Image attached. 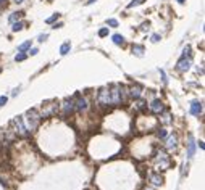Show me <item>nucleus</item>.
Here are the masks:
<instances>
[{"instance_id": "nucleus-1", "label": "nucleus", "mask_w": 205, "mask_h": 190, "mask_svg": "<svg viewBox=\"0 0 205 190\" xmlns=\"http://www.w3.org/2000/svg\"><path fill=\"white\" fill-rule=\"evenodd\" d=\"M110 95H111V105H123L128 100V89L115 84L110 87Z\"/></svg>"}, {"instance_id": "nucleus-2", "label": "nucleus", "mask_w": 205, "mask_h": 190, "mask_svg": "<svg viewBox=\"0 0 205 190\" xmlns=\"http://www.w3.org/2000/svg\"><path fill=\"white\" fill-rule=\"evenodd\" d=\"M23 123H24V126H26L27 132L36 131V127H37L39 123H40V115H39V111H37L36 108L29 110V111L26 113V118L23 119Z\"/></svg>"}, {"instance_id": "nucleus-3", "label": "nucleus", "mask_w": 205, "mask_h": 190, "mask_svg": "<svg viewBox=\"0 0 205 190\" xmlns=\"http://www.w3.org/2000/svg\"><path fill=\"white\" fill-rule=\"evenodd\" d=\"M153 161L160 169H168V168L171 166V158H169V155L163 150H155L153 152Z\"/></svg>"}, {"instance_id": "nucleus-4", "label": "nucleus", "mask_w": 205, "mask_h": 190, "mask_svg": "<svg viewBox=\"0 0 205 190\" xmlns=\"http://www.w3.org/2000/svg\"><path fill=\"white\" fill-rule=\"evenodd\" d=\"M10 131L15 134V135H19V137H26L27 134H29L26 129V126H24V123H23V118H19V116L13 118L10 121Z\"/></svg>"}, {"instance_id": "nucleus-5", "label": "nucleus", "mask_w": 205, "mask_h": 190, "mask_svg": "<svg viewBox=\"0 0 205 190\" xmlns=\"http://www.w3.org/2000/svg\"><path fill=\"white\" fill-rule=\"evenodd\" d=\"M97 102L100 103V107H111V95H110V87H103L98 90L97 94Z\"/></svg>"}, {"instance_id": "nucleus-6", "label": "nucleus", "mask_w": 205, "mask_h": 190, "mask_svg": "<svg viewBox=\"0 0 205 190\" xmlns=\"http://www.w3.org/2000/svg\"><path fill=\"white\" fill-rule=\"evenodd\" d=\"M56 110H58V103L55 102H47L42 105V110H40V118H50L56 113Z\"/></svg>"}, {"instance_id": "nucleus-7", "label": "nucleus", "mask_w": 205, "mask_h": 190, "mask_svg": "<svg viewBox=\"0 0 205 190\" xmlns=\"http://www.w3.org/2000/svg\"><path fill=\"white\" fill-rule=\"evenodd\" d=\"M60 108H61V113L63 116H69V115H73L76 108H74V102L73 100H65L63 103H60Z\"/></svg>"}, {"instance_id": "nucleus-8", "label": "nucleus", "mask_w": 205, "mask_h": 190, "mask_svg": "<svg viewBox=\"0 0 205 190\" xmlns=\"http://www.w3.org/2000/svg\"><path fill=\"white\" fill-rule=\"evenodd\" d=\"M176 147H178V137H176L174 134H171V135L166 137V148L169 152H174Z\"/></svg>"}, {"instance_id": "nucleus-9", "label": "nucleus", "mask_w": 205, "mask_h": 190, "mask_svg": "<svg viewBox=\"0 0 205 190\" xmlns=\"http://www.w3.org/2000/svg\"><path fill=\"white\" fill-rule=\"evenodd\" d=\"M140 95H142V89H140L139 86H131L128 89V97L134 98V100H139Z\"/></svg>"}, {"instance_id": "nucleus-10", "label": "nucleus", "mask_w": 205, "mask_h": 190, "mask_svg": "<svg viewBox=\"0 0 205 190\" xmlns=\"http://www.w3.org/2000/svg\"><path fill=\"white\" fill-rule=\"evenodd\" d=\"M147 179H149L153 185H160L161 182H163V176H161L160 172H149Z\"/></svg>"}, {"instance_id": "nucleus-11", "label": "nucleus", "mask_w": 205, "mask_h": 190, "mask_svg": "<svg viewBox=\"0 0 205 190\" xmlns=\"http://www.w3.org/2000/svg\"><path fill=\"white\" fill-rule=\"evenodd\" d=\"M77 97H79V95H77ZM74 108H76V111H84V110L87 108V100L84 97H79L74 102Z\"/></svg>"}, {"instance_id": "nucleus-12", "label": "nucleus", "mask_w": 205, "mask_h": 190, "mask_svg": "<svg viewBox=\"0 0 205 190\" xmlns=\"http://www.w3.org/2000/svg\"><path fill=\"white\" fill-rule=\"evenodd\" d=\"M150 110H152V113H161L163 111V102L161 100H152V103H150Z\"/></svg>"}, {"instance_id": "nucleus-13", "label": "nucleus", "mask_w": 205, "mask_h": 190, "mask_svg": "<svg viewBox=\"0 0 205 190\" xmlns=\"http://www.w3.org/2000/svg\"><path fill=\"white\" fill-rule=\"evenodd\" d=\"M190 68V57H182L181 60H179V63H178V69L179 71H187V69Z\"/></svg>"}, {"instance_id": "nucleus-14", "label": "nucleus", "mask_w": 205, "mask_h": 190, "mask_svg": "<svg viewBox=\"0 0 205 190\" xmlns=\"http://www.w3.org/2000/svg\"><path fill=\"white\" fill-rule=\"evenodd\" d=\"M190 113H192L194 116H199L202 113V102L194 100L192 103H190Z\"/></svg>"}, {"instance_id": "nucleus-15", "label": "nucleus", "mask_w": 205, "mask_h": 190, "mask_svg": "<svg viewBox=\"0 0 205 190\" xmlns=\"http://www.w3.org/2000/svg\"><path fill=\"white\" fill-rule=\"evenodd\" d=\"M194 153H195V142H194L192 137H189V142H187V156L192 158Z\"/></svg>"}, {"instance_id": "nucleus-16", "label": "nucleus", "mask_w": 205, "mask_h": 190, "mask_svg": "<svg viewBox=\"0 0 205 190\" xmlns=\"http://www.w3.org/2000/svg\"><path fill=\"white\" fill-rule=\"evenodd\" d=\"M69 48H71V45H69V42H65L61 47H60V53L61 55H66L68 52H69Z\"/></svg>"}, {"instance_id": "nucleus-17", "label": "nucleus", "mask_w": 205, "mask_h": 190, "mask_svg": "<svg viewBox=\"0 0 205 190\" xmlns=\"http://www.w3.org/2000/svg\"><path fill=\"white\" fill-rule=\"evenodd\" d=\"M111 40H113V42H115V44H116V45H121V44H123V42H124L123 36H119V34H115V36H113V37H111Z\"/></svg>"}, {"instance_id": "nucleus-18", "label": "nucleus", "mask_w": 205, "mask_h": 190, "mask_svg": "<svg viewBox=\"0 0 205 190\" xmlns=\"http://www.w3.org/2000/svg\"><path fill=\"white\" fill-rule=\"evenodd\" d=\"M132 52L140 57V55H142V52H144V47H142V45H132Z\"/></svg>"}, {"instance_id": "nucleus-19", "label": "nucleus", "mask_w": 205, "mask_h": 190, "mask_svg": "<svg viewBox=\"0 0 205 190\" xmlns=\"http://www.w3.org/2000/svg\"><path fill=\"white\" fill-rule=\"evenodd\" d=\"M160 119H161V123H165V124L171 123V116H169V113H163V116H160Z\"/></svg>"}, {"instance_id": "nucleus-20", "label": "nucleus", "mask_w": 205, "mask_h": 190, "mask_svg": "<svg viewBox=\"0 0 205 190\" xmlns=\"http://www.w3.org/2000/svg\"><path fill=\"white\" fill-rule=\"evenodd\" d=\"M27 48H31V42H29V40L24 42V44H21L18 50H19V52H24V50H27Z\"/></svg>"}, {"instance_id": "nucleus-21", "label": "nucleus", "mask_w": 205, "mask_h": 190, "mask_svg": "<svg viewBox=\"0 0 205 190\" xmlns=\"http://www.w3.org/2000/svg\"><path fill=\"white\" fill-rule=\"evenodd\" d=\"M145 107H147V105H145V102H144V100H137V103H136V110H139V111H140V110H144Z\"/></svg>"}, {"instance_id": "nucleus-22", "label": "nucleus", "mask_w": 205, "mask_h": 190, "mask_svg": "<svg viewBox=\"0 0 205 190\" xmlns=\"http://www.w3.org/2000/svg\"><path fill=\"white\" fill-rule=\"evenodd\" d=\"M15 60H16V61H23V60H26V53H23V52L18 53L16 57H15Z\"/></svg>"}, {"instance_id": "nucleus-23", "label": "nucleus", "mask_w": 205, "mask_h": 190, "mask_svg": "<svg viewBox=\"0 0 205 190\" xmlns=\"http://www.w3.org/2000/svg\"><path fill=\"white\" fill-rule=\"evenodd\" d=\"M11 29L13 31H21V29H23V24H21V23H15V24H13V27H11Z\"/></svg>"}, {"instance_id": "nucleus-24", "label": "nucleus", "mask_w": 205, "mask_h": 190, "mask_svg": "<svg viewBox=\"0 0 205 190\" xmlns=\"http://www.w3.org/2000/svg\"><path fill=\"white\" fill-rule=\"evenodd\" d=\"M157 135H158L160 139H165V137H166V131H165V129H158Z\"/></svg>"}, {"instance_id": "nucleus-25", "label": "nucleus", "mask_w": 205, "mask_h": 190, "mask_svg": "<svg viewBox=\"0 0 205 190\" xmlns=\"http://www.w3.org/2000/svg\"><path fill=\"white\" fill-rule=\"evenodd\" d=\"M98 36H100V37L108 36V29H107V27H103V29H100V31H98Z\"/></svg>"}, {"instance_id": "nucleus-26", "label": "nucleus", "mask_w": 205, "mask_h": 190, "mask_svg": "<svg viewBox=\"0 0 205 190\" xmlns=\"http://www.w3.org/2000/svg\"><path fill=\"white\" fill-rule=\"evenodd\" d=\"M6 102H8V98H6L5 95H2V97H0V107H3V105H5Z\"/></svg>"}, {"instance_id": "nucleus-27", "label": "nucleus", "mask_w": 205, "mask_h": 190, "mask_svg": "<svg viewBox=\"0 0 205 190\" xmlns=\"http://www.w3.org/2000/svg\"><path fill=\"white\" fill-rule=\"evenodd\" d=\"M139 3H144V0H132V2L129 3V6H136V5H139Z\"/></svg>"}, {"instance_id": "nucleus-28", "label": "nucleus", "mask_w": 205, "mask_h": 190, "mask_svg": "<svg viewBox=\"0 0 205 190\" xmlns=\"http://www.w3.org/2000/svg\"><path fill=\"white\" fill-rule=\"evenodd\" d=\"M56 18H58V13H55V15H52L50 18H48V19H47V23H53V21H55Z\"/></svg>"}, {"instance_id": "nucleus-29", "label": "nucleus", "mask_w": 205, "mask_h": 190, "mask_svg": "<svg viewBox=\"0 0 205 190\" xmlns=\"http://www.w3.org/2000/svg\"><path fill=\"white\" fill-rule=\"evenodd\" d=\"M108 24H110L111 27H116V26H118V21H116V19H108Z\"/></svg>"}, {"instance_id": "nucleus-30", "label": "nucleus", "mask_w": 205, "mask_h": 190, "mask_svg": "<svg viewBox=\"0 0 205 190\" xmlns=\"http://www.w3.org/2000/svg\"><path fill=\"white\" fill-rule=\"evenodd\" d=\"M160 40V36H157V34H153L152 36V42H158Z\"/></svg>"}, {"instance_id": "nucleus-31", "label": "nucleus", "mask_w": 205, "mask_h": 190, "mask_svg": "<svg viewBox=\"0 0 205 190\" xmlns=\"http://www.w3.org/2000/svg\"><path fill=\"white\" fill-rule=\"evenodd\" d=\"M18 16H19V13H18V15H16V13H15V15H11V16H10V21H15Z\"/></svg>"}, {"instance_id": "nucleus-32", "label": "nucleus", "mask_w": 205, "mask_h": 190, "mask_svg": "<svg viewBox=\"0 0 205 190\" xmlns=\"http://www.w3.org/2000/svg\"><path fill=\"white\" fill-rule=\"evenodd\" d=\"M29 52H31V55H36L39 50H37V48H32V50H29Z\"/></svg>"}, {"instance_id": "nucleus-33", "label": "nucleus", "mask_w": 205, "mask_h": 190, "mask_svg": "<svg viewBox=\"0 0 205 190\" xmlns=\"http://www.w3.org/2000/svg\"><path fill=\"white\" fill-rule=\"evenodd\" d=\"M45 39H47V34H44V36H40V37H39L40 42H42V40H45Z\"/></svg>"}, {"instance_id": "nucleus-34", "label": "nucleus", "mask_w": 205, "mask_h": 190, "mask_svg": "<svg viewBox=\"0 0 205 190\" xmlns=\"http://www.w3.org/2000/svg\"><path fill=\"white\" fill-rule=\"evenodd\" d=\"M15 2H16V3H21V2H23V0H15Z\"/></svg>"}, {"instance_id": "nucleus-35", "label": "nucleus", "mask_w": 205, "mask_h": 190, "mask_svg": "<svg viewBox=\"0 0 205 190\" xmlns=\"http://www.w3.org/2000/svg\"><path fill=\"white\" fill-rule=\"evenodd\" d=\"M178 2H179V3H182V2H184V0H178Z\"/></svg>"}, {"instance_id": "nucleus-36", "label": "nucleus", "mask_w": 205, "mask_h": 190, "mask_svg": "<svg viewBox=\"0 0 205 190\" xmlns=\"http://www.w3.org/2000/svg\"><path fill=\"white\" fill-rule=\"evenodd\" d=\"M145 190H147V188H145ZM149 190H152V188H149Z\"/></svg>"}, {"instance_id": "nucleus-37", "label": "nucleus", "mask_w": 205, "mask_h": 190, "mask_svg": "<svg viewBox=\"0 0 205 190\" xmlns=\"http://www.w3.org/2000/svg\"><path fill=\"white\" fill-rule=\"evenodd\" d=\"M0 2H3V0H0Z\"/></svg>"}]
</instances>
